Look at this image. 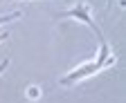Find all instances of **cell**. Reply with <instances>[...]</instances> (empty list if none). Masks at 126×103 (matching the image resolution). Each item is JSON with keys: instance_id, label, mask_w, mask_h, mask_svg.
Wrapping results in <instances>:
<instances>
[{"instance_id": "6da1fadb", "label": "cell", "mask_w": 126, "mask_h": 103, "mask_svg": "<svg viewBox=\"0 0 126 103\" xmlns=\"http://www.w3.org/2000/svg\"><path fill=\"white\" fill-rule=\"evenodd\" d=\"M101 69H106V63L99 61V58L94 56L92 61H88V63H83V65H79L77 69L70 72V74H65V76L61 79V85H74V83L83 81V79H88V76H92V74H97V72H101Z\"/></svg>"}, {"instance_id": "7a4b0ae2", "label": "cell", "mask_w": 126, "mask_h": 103, "mask_svg": "<svg viewBox=\"0 0 126 103\" xmlns=\"http://www.w3.org/2000/svg\"><path fill=\"white\" fill-rule=\"evenodd\" d=\"M56 18H74V20H79V23H83V25H88L94 34H97V38H99V43L101 40H106L104 38V34H101V29L97 27V23L92 20V16H90V11H88V7L83 5V2H79L77 7H72V9H68V11H61V13H56Z\"/></svg>"}, {"instance_id": "3957f363", "label": "cell", "mask_w": 126, "mask_h": 103, "mask_svg": "<svg viewBox=\"0 0 126 103\" xmlns=\"http://www.w3.org/2000/svg\"><path fill=\"white\" fill-rule=\"evenodd\" d=\"M16 18H20V11H11V13H7V16H0V25L11 23V20H16Z\"/></svg>"}, {"instance_id": "277c9868", "label": "cell", "mask_w": 126, "mask_h": 103, "mask_svg": "<svg viewBox=\"0 0 126 103\" xmlns=\"http://www.w3.org/2000/svg\"><path fill=\"white\" fill-rule=\"evenodd\" d=\"M38 96H41V87L29 85V87H27V99H38Z\"/></svg>"}, {"instance_id": "5b68a950", "label": "cell", "mask_w": 126, "mask_h": 103, "mask_svg": "<svg viewBox=\"0 0 126 103\" xmlns=\"http://www.w3.org/2000/svg\"><path fill=\"white\" fill-rule=\"evenodd\" d=\"M7 65H9V61H7V58H5V61H2V63H0V74H2V72L7 69Z\"/></svg>"}, {"instance_id": "8992f818", "label": "cell", "mask_w": 126, "mask_h": 103, "mask_svg": "<svg viewBox=\"0 0 126 103\" xmlns=\"http://www.w3.org/2000/svg\"><path fill=\"white\" fill-rule=\"evenodd\" d=\"M7 36H9V34H0V43H2V40H5Z\"/></svg>"}]
</instances>
